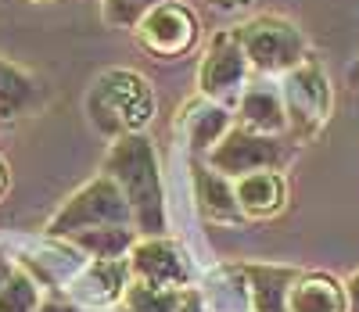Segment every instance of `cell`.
Returning <instances> with one entry per match:
<instances>
[{"label":"cell","mask_w":359,"mask_h":312,"mask_svg":"<svg viewBox=\"0 0 359 312\" xmlns=\"http://www.w3.org/2000/svg\"><path fill=\"white\" fill-rule=\"evenodd\" d=\"M72 240L94 259H123L126 252H133L130 226H94V230L72 233Z\"/></svg>","instance_id":"18"},{"label":"cell","mask_w":359,"mask_h":312,"mask_svg":"<svg viewBox=\"0 0 359 312\" xmlns=\"http://www.w3.org/2000/svg\"><path fill=\"white\" fill-rule=\"evenodd\" d=\"M345 298H348V312H359V273L348 276V284H345Z\"/></svg>","instance_id":"22"},{"label":"cell","mask_w":359,"mask_h":312,"mask_svg":"<svg viewBox=\"0 0 359 312\" xmlns=\"http://www.w3.org/2000/svg\"><path fill=\"white\" fill-rule=\"evenodd\" d=\"M245 276L252 284L255 312H287V291L298 280V269H287V266H248Z\"/></svg>","instance_id":"15"},{"label":"cell","mask_w":359,"mask_h":312,"mask_svg":"<svg viewBox=\"0 0 359 312\" xmlns=\"http://www.w3.org/2000/svg\"><path fill=\"white\" fill-rule=\"evenodd\" d=\"M180 291H169V287H151V284H130L126 287V305L130 312H176L180 308Z\"/></svg>","instance_id":"19"},{"label":"cell","mask_w":359,"mask_h":312,"mask_svg":"<svg viewBox=\"0 0 359 312\" xmlns=\"http://www.w3.org/2000/svg\"><path fill=\"white\" fill-rule=\"evenodd\" d=\"M130 219H133V212H130L123 191L115 186V179L97 176L62 205V212L50 219L47 230L54 237H72V233L94 230V226H130Z\"/></svg>","instance_id":"3"},{"label":"cell","mask_w":359,"mask_h":312,"mask_svg":"<svg viewBox=\"0 0 359 312\" xmlns=\"http://www.w3.org/2000/svg\"><path fill=\"white\" fill-rule=\"evenodd\" d=\"M33 4H47V0H33Z\"/></svg>","instance_id":"27"},{"label":"cell","mask_w":359,"mask_h":312,"mask_svg":"<svg viewBox=\"0 0 359 312\" xmlns=\"http://www.w3.org/2000/svg\"><path fill=\"white\" fill-rule=\"evenodd\" d=\"M126 276H130V262L123 259H94L79 280V298L94 301V305H108L115 301L118 294H126Z\"/></svg>","instance_id":"16"},{"label":"cell","mask_w":359,"mask_h":312,"mask_svg":"<svg viewBox=\"0 0 359 312\" xmlns=\"http://www.w3.org/2000/svg\"><path fill=\"white\" fill-rule=\"evenodd\" d=\"M43 97L40 83L29 76L25 69L11 65L8 57H0V122H11L29 115Z\"/></svg>","instance_id":"14"},{"label":"cell","mask_w":359,"mask_h":312,"mask_svg":"<svg viewBox=\"0 0 359 312\" xmlns=\"http://www.w3.org/2000/svg\"><path fill=\"white\" fill-rule=\"evenodd\" d=\"M36 308V284L22 273H11L0 284V312H33Z\"/></svg>","instance_id":"21"},{"label":"cell","mask_w":359,"mask_h":312,"mask_svg":"<svg viewBox=\"0 0 359 312\" xmlns=\"http://www.w3.org/2000/svg\"><path fill=\"white\" fill-rule=\"evenodd\" d=\"M216 4H223V8H233V4H241V0H216Z\"/></svg>","instance_id":"26"},{"label":"cell","mask_w":359,"mask_h":312,"mask_svg":"<svg viewBox=\"0 0 359 312\" xmlns=\"http://www.w3.org/2000/svg\"><path fill=\"white\" fill-rule=\"evenodd\" d=\"M237 118H241V130L262 133V137H277L287 130V115H284V101L277 90L269 86H252L245 90L241 108H237Z\"/></svg>","instance_id":"13"},{"label":"cell","mask_w":359,"mask_h":312,"mask_svg":"<svg viewBox=\"0 0 359 312\" xmlns=\"http://www.w3.org/2000/svg\"><path fill=\"white\" fill-rule=\"evenodd\" d=\"M248 57L241 50V40L237 33H219L208 43L201 65H198V90L205 93L208 101L230 97L233 90H241L248 79Z\"/></svg>","instance_id":"8"},{"label":"cell","mask_w":359,"mask_h":312,"mask_svg":"<svg viewBox=\"0 0 359 312\" xmlns=\"http://www.w3.org/2000/svg\"><path fill=\"white\" fill-rule=\"evenodd\" d=\"M237 40L248 65L259 72H291L306 61V36L280 15H259L245 22L237 29Z\"/></svg>","instance_id":"4"},{"label":"cell","mask_w":359,"mask_h":312,"mask_svg":"<svg viewBox=\"0 0 359 312\" xmlns=\"http://www.w3.org/2000/svg\"><path fill=\"white\" fill-rule=\"evenodd\" d=\"M165 0H104V22L115 29H137Z\"/></svg>","instance_id":"20"},{"label":"cell","mask_w":359,"mask_h":312,"mask_svg":"<svg viewBox=\"0 0 359 312\" xmlns=\"http://www.w3.org/2000/svg\"><path fill=\"white\" fill-rule=\"evenodd\" d=\"M287 312H348V298L334 276L298 273L287 291Z\"/></svg>","instance_id":"11"},{"label":"cell","mask_w":359,"mask_h":312,"mask_svg":"<svg viewBox=\"0 0 359 312\" xmlns=\"http://www.w3.org/2000/svg\"><path fill=\"white\" fill-rule=\"evenodd\" d=\"M104 176L115 179L123 191L133 223L147 237H162L165 230V194H162V172H158V154L144 133L118 137L104 158Z\"/></svg>","instance_id":"1"},{"label":"cell","mask_w":359,"mask_h":312,"mask_svg":"<svg viewBox=\"0 0 359 312\" xmlns=\"http://www.w3.org/2000/svg\"><path fill=\"white\" fill-rule=\"evenodd\" d=\"M176 312H205V308H201V301H198L194 294H184V298H180V308H176Z\"/></svg>","instance_id":"23"},{"label":"cell","mask_w":359,"mask_h":312,"mask_svg":"<svg viewBox=\"0 0 359 312\" xmlns=\"http://www.w3.org/2000/svg\"><path fill=\"white\" fill-rule=\"evenodd\" d=\"M86 115L104 137L140 133L155 118V90L133 69H108L86 93Z\"/></svg>","instance_id":"2"},{"label":"cell","mask_w":359,"mask_h":312,"mask_svg":"<svg viewBox=\"0 0 359 312\" xmlns=\"http://www.w3.org/2000/svg\"><path fill=\"white\" fill-rule=\"evenodd\" d=\"M36 312H76L72 305H57V301H50V305H40Z\"/></svg>","instance_id":"25"},{"label":"cell","mask_w":359,"mask_h":312,"mask_svg":"<svg viewBox=\"0 0 359 312\" xmlns=\"http://www.w3.org/2000/svg\"><path fill=\"white\" fill-rule=\"evenodd\" d=\"M130 269L140 284H151V287H169V291H180L187 284V262L180 255V247L162 240V237H147L140 244H133V259H130Z\"/></svg>","instance_id":"9"},{"label":"cell","mask_w":359,"mask_h":312,"mask_svg":"<svg viewBox=\"0 0 359 312\" xmlns=\"http://www.w3.org/2000/svg\"><path fill=\"white\" fill-rule=\"evenodd\" d=\"M137 40H140L144 50H151L158 57H180L198 40V18H194L191 8L165 0V4H158L137 25Z\"/></svg>","instance_id":"7"},{"label":"cell","mask_w":359,"mask_h":312,"mask_svg":"<svg viewBox=\"0 0 359 312\" xmlns=\"http://www.w3.org/2000/svg\"><path fill=\"white\" fill-rule=\"evenodd\" d=\"M237 205H241V215H252V219H266V215H277L287 201V183L277 169H262V172H248L233 183Z\"/></svg>","instance_id":"10"},{"label":"cell","mask_w":359,"mask_h":312,"mask_svg":"<svg viewBox=\"0 0 359 312\" xmlns=\"http://www.w3.org/2000/svg\"><path fill=\"white\" fill-rule=\"evenodd\" d=\"M184 126H187V140L194 151H212L226 133H230V111L216 101L208 104H194L184 115Z\"/></svg>","instance_id":"17"},{"label":"cell","mask_w":359,"mask_h":312,"mask_svg":"<svg viewBox=\"0 0 359 312\" xmlns=\"http://www.w3.org/2000/svg\"><path fill=\"white\" fill-rule=\"evenodd\" d=\"M280 101H284L287 130L294 140H309L323 130L327 115H331V83H327L323 69L313 57H306L298 69L287 72Z\"/></svg>","instance_id":"5"},{"label":"cell","mask_w":359,"mask_h":312,"mask_svg":"<svg viewBox=\"0 0 359 312\" xmlns=\"http://www.w3.org/2000/svg\"><path fill=\"white\" fill-rule=\"evenodd\" d=\"M8 183H11V176H8V162L0 158V198L8 194Z\"/></svg>","instance_id":"24"},{"label":"cell","mask_w":359,"mask_h":312,"mask_svg":"<svg viewBox=\"0 0 359 312\" xmlns=\"http://www.w3.org/2000/svg\"><path fill=\"white\" fill-rule=\"evenodd\" d=\"M287 162L284 144H277L273 137H262L252 130H230L212 151H208V165L216 172H223L226 179H241L248 172H262V169H280Z\"/></svg>","instance_id":"6"},{"label":"cell","mask_w":359,"mask_h":312,"mask_svg":"<svg viewBox=\"0 0 359 312\" xmlns=\"http://www.w3.org/2000/svg\"><path fill=\"white\" fill-rule=\"evenodd\" d=\"M194 198L198 208L216 223H237L241 219V205H237V194L223 172H216L212 165H194Z\"/></svg>","instance_id":"12"}]
</instances>
